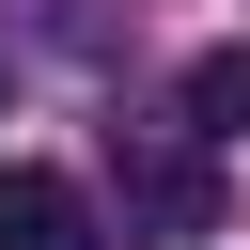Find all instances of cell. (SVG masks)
Instances as JSON below:
<instances>
[{"label":"cell","instance_id":"6da1fadb","mask_svg":"<svg viewBox=\"0 0 250 250\" xmlns=\"http://www.w3.org/2000/svg\"><path fill=\"white\" fill-rule=\"evenodd\" d=\"M0 250H109V219H94L47 156H0Z\"/></svg>","mask_w":250,"mask_h":250},{"label":"cell","instance_id":"7a4b0ae2","mask_svg":"<svg viewBox=\"0 0 250 250\" xmlns=\"http://www.w3.org/2000/svg\"><path fill=\"white\" fill-rule=\"evenodd\" d=\"M125 188H141V219H172V234L219 219V172H203V156H125Z\"/></svg>","mask_w":250,"mask_h":250},{"label":"cell","instance_id":"3957f363","mask_svg":"<svg viewBox=\"0 0 250 250\" xmlns=\"http://www.w3.org/2000/svg\"><path fill=\"white\" fill-rule=\"evenodd\" d=\"M188 125L203 141H250V47H203L188 62Z\"/></svg>","mask_w":250,"mask_h":250}]
</instances>
